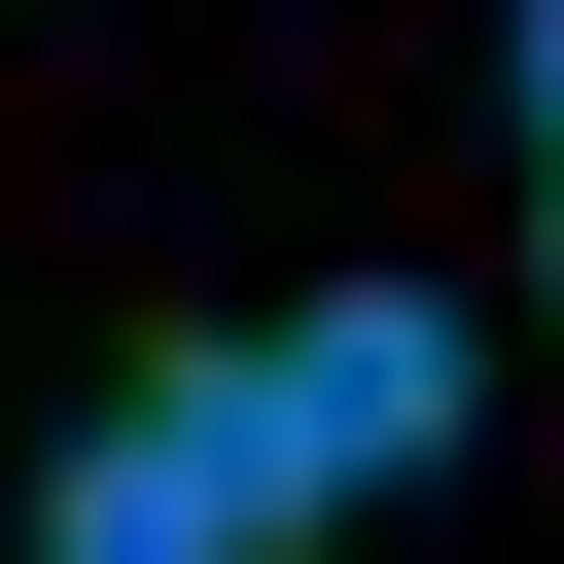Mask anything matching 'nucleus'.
Returning a JSON list of instances; mask_svg holds the SVG:
<instances>
[{"mask_svg": "<svg viewBox=\"0 0 564 564\" xmlns=\"http://www.w3.org/2000/svg\"><path fill=\"white\" fill-rule=\"evenodd\" d=\"M352 494L282 458V352H141L106 423H70V494H35V564H317Z\"/></svg>", "mask_w": 564, "mask_h": 564, "instance_id": "f257e3e1", "label": "nucleus"}, {"mask_svg": "<svg viewBox=\"0 0 564 564\" xmlns=\"http://www.w3.org/2000/svg\"><path fill=\"white\" fill-rule=\"evenodd\" d=\"M282 458H317V494H423V458H458V317H423V282H317V317H282Z\"/></svg>", "mask_w": 564, "mask_h": 564, "instance_id": "f03ea898", "label": "nucleus"}, {"mask_svg": "<svg viewBox=\"0 0 564 564\" xmlns=\"http://www.w3.org/2000/svg\"><path fill=\"white\" fill-rule=\"evenodd\" d=\"M529 141H564V0H529Z\"/></svg>", "mask_w": 564, "mask_h": 564, "instance_id": "7ed1b4c3", "label": "nucleus"}, {"mask_svg": "<svg viewBox=\"0 0 564 564\" xmlns=\"http://www.w3.org/2000/svg\"><path fill=\"white\" fill-rule=\"evenodd\" d=\"M529 282H564V212H529Z\"/></svg>", "mask_w": 564, "mask_h": 564, "instance_id": "20e7f679", "label": "nucleus"}]
</instances>
